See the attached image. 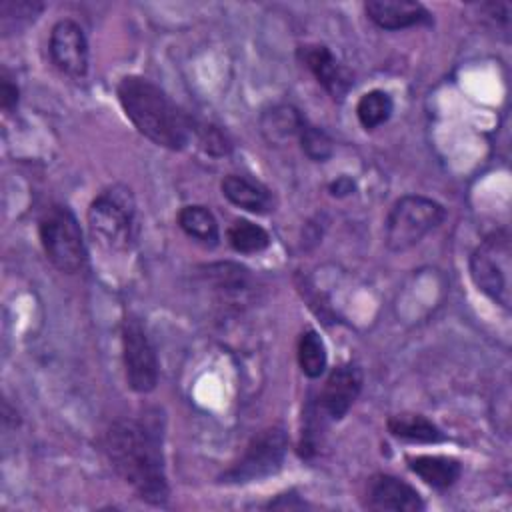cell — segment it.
Returning <instances> with one entry per match:
<instances>
[{"mask_svg":"<svg viewBox=\"0 0 512 512\" xmlns=\"http://www.w3.org/2000/svg\"><path fill=\"white\" fill-rule=\"evenodd\" d=\"M360 390H362V370L352 362L340 364L332 368V372L328 374L318 398L320 400L318 406L328 418L340 420L352 408Z\"/></svg>","mask_w":512,"mask_h":512,"instance_id":"obj_12","label":"cell"},{"mask_svg":"<svg viewBox=\"0 0 512 512\" xmlns=\"http://www.w3.org/2000/svg\"><path fill=\"white\" fill-rule=\"evenodd\" d=\"M474 286L502 308H510V238L494 232L484 238L470 256Z\"/></svg>","mask_w":512,"mask_h":512,"instance_id":"obj_6","label":"cell"},{"mask_svg":"<svg viewBox=\"0 0 512 512\" xmlns=\"http://www.w3.org/2000/svg\"><path fill=\"white\" fill-rule=\"evenodd\" d=\"M366 508L392 512H418L424 508L420 492L392 474H374L366 486Z\"/></svg>","mask_w":512,"mask_h":512,"instance_id":"obj_11","label":"cell"},{"mask_svg":"<svg viewBox=\"0 0 512 512\" xmlns=\"http://www.w3.org/2000/svg\"><path fill=\"white\" fill-rule=\"evenodd\" d=\"M88 230L106 250H130L138 236L136 202L130 188L116 184L102 190L88 208Z\"/></svg>","mask_w":512,"mask_h":512,"instance_id":"obj_3","label":"cell"},{"mask_svg":"<svg viewBox=\"0 0 512 512\" xmlns=\"http://www.w3.org/2000/svg\"><path fill=\"white\" fill-rule=\"evenodd\" d=\"M408 468L428 486L446 490L456 484L462 474L460 460L444 454H416L406 458Z\"/></svg>","mask_w":512,"mask_h":512,"instance_id":"obj_15","label":"cell"},{"mask_svg":"<svg viewBox=\"0 0 512 512\" xmlns=\"http://www.w3.org/2000/svg\"><path fill=\"white\" fill-rule=\"evenodd\" d=\"M100 444L116 474L140 500L152 506L168 502L170 488L156 428L140 420L120 418L106 428Z\"/></svg>","mask_w":512,"mask_h":512,"instance_id":"obj_1","label":"cell"},{"mask_svg":"<svg viewBox=\"0 0 512 512\" xmlns=\"http://www.w3.org/2000/svg\"><path fill=\"white\" fill-rule=\"evenodd\" d=\"M306 118L292 104H274L260 114V134L270 144H286L292 138H298L300 126Z\"/></svg>","mask_w":512,"mask_h":512,"instance_id":"obj_16","label":"cell"},{"mask_svg":"<svg viewBox=\"0 0 512 512\" xmlns=\"http://www.w3.org/2000/svg\"><path fill=\"white\" fill-rule=\"evenodd\" d=\"M298 60L310 70L316 82L330 94L332 100H344L354 80L350 70L324 44L298 46Z\"/></svg>","mask_w":512,"mask_h":512,"instance_id":"obj_10","label":"cell"},{"mask_svg":"<svg viewBox=\"0 0 512 512\" xmlns=\"http://www.w3.org/2000/svg\"><path fill=\"white\" fill-rule=\"evenodd\" d=\"M298 366L304 376L320 378L328 364V354L322 336L314 328H306L298 338Z\"/></svg>","mask_w":512,"mask_h":512,"instance_id":"obj_19","label":"cell"},{"mask_svg":"<svg viewBox=\"0 0 512 512\" xmlns=\"http://www.w3.org/2000/svg\"><path fill=\"white\" fill-rule=\"evenodd\" d=\"M194 134L198 136L200 148L210 156H226L232 148L228 136L212 124H194Z\"/></svg>","mask_w":512,"mask_h":512,"instance_id":"obj_24","label":"cell"},{"mask_svg":"<svg viewBox=\"0 0 512 512\" xmlns=\"http://www.w3.org/2000/svg\"><path fill=\"white\" fill-rule=\"evenodd\" d=\"M364 10L366 16L382 30H404L432 24L428 8L414 0H368Z\"/></svg>","mask_w":512,"mask_h":512,"instance_id":"obj_13","label":"cell"},{"mask_svg":"<svg viewBox=\"0 0 512 512\" xmlns=\"http://www.w3.org/2000/svg\"><path fill=\"white\" fill-rule=\"evenodd\" d=\"M122 360L128 386L148 394L158 384V358L142 322L128 314L122 322Z\"/></svg>","mask_w":512,"mask_h":512,"instance_id":"obj_8","label":"cell"},{"mask_svg":"<svg viewBox=\"0 0 512 512\" xmlns=\"http://www.w3.org/2000/svg\"><path fill=\"white\" fill-rule=\"evenodd\" d=\"M44 4L34 0H4L0 4V28L2 34H14L22 26H28L42 12Z\"/></svg>","mask_w":512,"mask_h":512,"instance_id":"obj_22","label":"cell"},{"mask_svg":"<svg viewBox=\"0 0 512 512\" xmlns=\"http://www.w3.org/2000/svg\"><path fill=\"white\" fill-rule=\"evenodd\" d=\"M288 448L284 428L270 426L254 434L240 458L220 476L224 484H248L264 480L282 468Z\"/></svg>","mask_w":512,"mask_h":512,"instance_id":"obj_7","label":"cell"},{"mask_svg":"<svg viewBox=\"0 0 512 512\" xmlns=\"http://www.w3.org/2000/svg\"><path fill=\"white\" fill-rule=\"evenodd\" d=\"M220 190L228 202L252 214H266L274 210L272 208L274 200L270 190L264 184L250 180L246 176H240V174L224 176V180L220 182Z\"/></svg>","mask_w":512,"mask_h":512,"instance_id":"obj_14","label":"cell"},{"mask_svg":"<svg viewBox=\"0 0 512 512\" xmlns=\"http://www.w3.org/2000/svg\"><path fill=\"white\" fill-rule=\"evenodd\" d=\"M298 140H300V148L302 152L314 160V162H324L332 156L334 152V142L332 138L318 126L310 124L308 120L302 122L300 132H298Z\"/></svg>","mask_w":512,"mask_h":512,"instance_id":"obj_23","label":"cell"},{"mask_svg":"<svg viewBox=\"0 0 512 512\" xmlns=\"http://www.w3.org/2000/svg\"><path fill=\"white\" fill-rule=\"evenodd\" d=\"M118 102L134 128L168 150H184L194 136V122L168 94L144 76H124L116 88Z\"/></svg>","mask_w":512,"mask_h":512,"instance_id":"obj_2","label":"cell"},{"mask_svg":"<svg viewBox=\"0 0 512 512\" xmlns=\"http://www.w3.org/2000/svg\"><path fill=\"white\" fill-rule=\"evenodd\" d=\"M446 218V208L426 196L408 194L398 198L384 224V242L392 252L414 248L428 232L438 228Z\"/></svg>","mask_w":512,"mask_h":512,"instance_id":"obj_4","label":"cell"},{"mask_svg":"<svg viewBox=\"0 0 512 512\" xmlns=\"http://www.w3.org/2000/svg\"><path fill=\"white\" fill-rule=\"evenodd\" d=\"M40 244L48 260L66 274L80 272L86 264V246L76 216L66 206H50L38 222Z\"/></svg>","mask_w":512,"mask_h":512,"instance_id":"obj_5","label":"cell"},{"mask_svg":"<svg viewBox=\"0 0 512 512\" xmlns=\"http://www.w3.org/2000/svg\"><path fill=\"white\" fill-rule=\"evenodd\" d=\"M48 52L52 64L66 76L80 80L88 72V42L78 22L64 18L50 30Z\"/></svg>","mask_w":512,"mask_h":512,"instance_id":"obj_9","label":"cell"},{"mask_svg":"<svg viewBox=\"0 0 512 512\" xmlns=\"http://www.w3.org/2000/svg\"><path fill=\"white\" fill-rule=\"evenodd\" d=\"M18 94H20V90H18L16 82L12 80V76L6 70H2V76H0V106H2L4 112L10 114L18 106Z\"/></svg>","mask_w":512,"mask_h":512,"instance_id":"obj_25","label":"cell"},{"mask_svg":"<svg viewBox=\"0 0 512 512\" xmlns=\"http://www.w3.org/2000/svg\"><path fill=\"white\" fill-rule=\"evenodd\" d=\"M228 244L240 254H256L270 246V234L262 226L240 218L228 228Z\"/></svg>","mask_w":512,"mask_h":512,"instance_id":"obj_21","label":"cell"},{"mask_svg":"<svg viewBox=\"0 0 512 512\" xmlns=\"http://www.w3.org/2000/svg\"><path fill=\"white\" fill-rule=\"evenodd\" d=\"M388 432L406 442H418V444H436L442 442L446 436L444 432L426 416L422 414H412V412H402L394 414L386 422Z\"/></svg>","mask_w":512,"mask_h":512,"instance_id":"obj_17","label":"cell"},{"mask_svg":"<svg viewBox=\"0 0 512 512\" xmlns=\"http://www.w3.org/2000/svg\"><path fill=\"white\" fill-rule=\"evenodd\" d=\"M392 110H394V102L390 94L378 88L362 94L356 104V116L364 130H374L384 122H388V118L392 116Z\"/></svg>","mask_w":512,"mask_h":512,"instance_id":"obj_20","label":"cell"},{"mask_svg":"<svg viewBox=\"0 0 512 512\" xmlns=\"http://www.w3.org/2000/svg\"><path fill=\"white\" fill-rule=\"evenodd\" d=\"M178 226L182 232L204 246H216L220 240V228L214 214L200 204H188L178 212Z\"/></svg>","mask_w":512,"mask_h":512,"instance_id":"obj_18","label":"cell"},{"mask_svg":"<svg viewBox=\"0 0 512 512\" xmlns=\"http://www.w3.org/2000/svg\"><path fill=\"white\" fill-rule=\"evenodd\" d=\"M354 188H356V184H354V180H352V178H348V176H338L336 180H332V182L328 184L330 194H332V196H336V198L350 196V194L354 192Z\"/></svg>","mask_w":512,"mask_h":512,"instance_id":"obj_26","label":"cell"}]
</instances>
